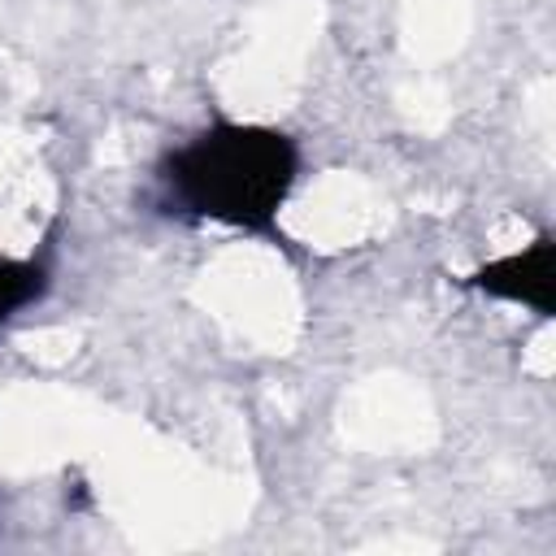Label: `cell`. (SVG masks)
<instances>
[{
	"mask_svg": "<svg viewBox=\"0 0 556 556\" xmlns=\"http://www.w3.org/2000/svg\"><path fill=\"white\" fill-rule=\"evenodd\" d=\"M300 174V152L282 130L217 122L169 148L156 165L161 208L235 230H274Z\"/></svg>",
	"mask_w": 556,
	"mask_h": 556,
	"instance_id": "cell-1",
	"label": "cell"
},
{
	"mask_svg": "<svg viewBox=\"0 0 556 556\" xmlns=\"http://www.w3.org/2000/svg\"><path fill=\"white\" fill-rule=\"evenodd\" d=\"M469 287H478V291H486L495 300L534 308L539 317H547L552 313V291H556V248H552V239L543 235L530 248L508 252V256L473 269Z\"/></svg>",
	"mask_w": 556,
	"mask_h": 556,
	"instance_id": "cell-2",
	"label": "cell"
},
{
	"mask_svg": "<svg viewBox=\"0 0 556 556\" xmlns=\"http://www.w3.org/2000/svg\"><path fill=\"white\" fill-rule=\"evenodd\" d=\"M43 287V269L30 261H4L0 256V321L13 317L22 304H30Z\"/></svg>",
	"mask_w": 556,
	"mask_h": 556,
	"instance_id": "cell-3",
	"label": "cell"
}]
</instances>
